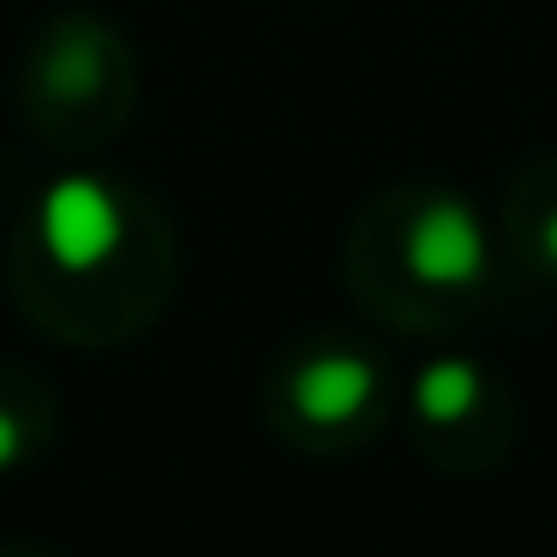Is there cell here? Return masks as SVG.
<instances>
[{
    "label": "cell",
    "mask_w": 557,
    "mask_h": 557,
    "mask_svg": "<svg viewBox=\"0 0 557 557\" xmlns=\"http://www.w3.org/2000/svg\"><path fill=\"white\" fill-rule=\"evenodd\" d=\"M138 97V61L126 37L102 13H54L37 30L25 66H18V102L42 145L85 150L109 145L126 126Z\"/></svg>",
    "instance_id": "3957f363"
},
{
    "label": "cell",
    "mask_w": 557,
    "mask_h": 557,
    "mask_svg": "<svg viewBox=\"0 0 557 557\" xmlns=\"http://www.w3.org/2000/svg\"><path fill=\"white\" fill-rule=\"evenodd\" d=\"M13 294L42 336L114 348L157 324L174 294V234L157 198L90 169H66L37 193L7 258Z\"/></svg>",
    "instance_id": "6da1fadb"
},
{
    "label": "cell",
    "mask_w": 557,
    "mask_h": 557,
    "mask_svg": "<svg viewBox=\"0 0 557 557\" xmlns=\"http://www.w3.org/2000/svg\"><path fill=\"white\" fill-rule=\"evenodd\" d=\"M0 557H49V552H37V545H18V540H13V545L0 540Z\"/></svg>",
    "instance_id": "ba28073f"
},
{
    "label": "cell",
    "mask_w": 557,
    "mask_h": 557,
    "mask_svg": "<svg viewBox=\"0 0 557 557\" xmlns=\"http://www.w3.org/2000/svg\"><path fill=\"white\" fill-rule=\"evenodd\" d=\"M396 408V372L360 336L318 330V336L282 348L264 377V420L294 449H360L384 432Z\"/></svg>",
    "instance_id": "277c9868"
},
{
    "label": "cell",
    "mask_w": 557,
    "mask_h": 557,
    "mask_svg": "<svg viewBox=\"0 0 557 557\" xmlns=\"http://www.w3.org/2000/svg\"><path fill=\"white\" fill-rule=\"evenodd\" d=\"M408 437L437 473H492L521 437L516 389L468 354H432L408 389Z\"/></svg>",
    "instance_id": "5b68a950"
},
{
    "label": "cell",
    "mask_w": 557,
    "mask_h": 557,
    "mask_svg": "<svg viewBox=\"0 0 557 557\" xmlns=\"http://www.w3.org/2000/svg\"><path fill=\"white\" fill-rule=\"evenodd\" d=\"M54 389L37 372L0 360V473L25 468L30 456L54 444Z\"/></svg>",
    "instance_id": "52a82bcc"
},
{
    "label": "cell",
    "mask_w": 557,
    "mask_h": 557,
    "mask_svg": "<svg viewBox=\"0 0 557 557\" xmlns=\"http://www.w3.org/2000/svg\"><path fill=\"white\" fill-rule=\"evenodd\" d=\"M497 246H504V258L528 282L557 288V150L552 157H533L528 169L504 186Z\"/></svg>",
    "instance_id": "8992f818"
},
{
    "label": "cell",
    "mask_w": 557,
    "mask_h": 557,
    "mask_svg": "<svg viewBox=\"0 0 557 557\" xmlns=\"http://www.w3.org/2000/svg\"><path fill=\"white\" fill-rule=\"evenodd\" d=\"M348 294L396 336H456L497 288V240L468 193L408 181L360 205L342 246Z\"/></svg>",
    "instance_id": "7a4b0ae2"
}]
</instances>
